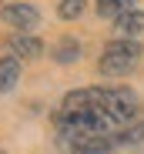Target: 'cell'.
Instances as JSON below:
<instances>
[{
    "label": "cell",
    "instance_id": "obj_1",
    "mask_svg": "<svg viewBox=\"0 0 144 154\" xmlns=\"http://www.w3.org/2000/svg\"><path fill=\"white\" fill-rule=\"evenodd\" d=\"M137 117V97L124 87H84L70 91L54 111V131L64 147L107 151L124 127Z\"/></svg>",
    "mask_w": 144,
    "mask_h": 154
},
{
    "label": "cell",
    "instance_id": "obj_2",
    "mask_svg": "<svg viewBox=\"0 0 144 154\" xmlns=\"http://www.w3.org/2000/svg\"><path fill=\"white\" fill-rule=\"evenodd\" d=\"M141 60V44L137 40H124V37H117L111 40L104 50H101V60H97V70L104 77H121L127 70H134Z\"/></svg>",
    "mask_w": 144,
    "mask_h": 154
},
{
    "label": "cell",
    "instance_id": "obj_3",
    "mask_svg": "<svg viewBox=\"0 0 144 154\" xmlns=\"http://www.w3.org/2000/svg\"><path fill=\"white\" fill-rule=\"evenodd\" d=\"M4 20L10 23V27H17L20 34H27V30H34L37 23H40V14L30 4H7L4 7Z\"/></svg>",
    "mask_w": 144,
    "mask_h": 154
},
{
    "label": "cell",
    "instance_id": "obj_4",
    "mask_svg": "<svg viewBox=\"0 0 144 154\" xmlns=\"http://www.w3.org/2000/svg\"><path fill=\"white\" fill-rule=\"evenodd\" d=\"M7 50H10V57H40L44 54V40L30 37V34H10L7 37Z\"/></svg>",
    "mask_w": 144,
    "mask_h": 154
},
{
    "label": "cell",
    "instance_id": "obj_5",
    "mask_svg": "<svg viewBox=\"0 0 144 154\" xmlns=\"http://www.w3.org/2000/svg\"><path fill=\"white\" fill-rule=\"evenodd\" d=\"M114 30H117V37H124V40H134L137 34H144V10H127L124 17H117Z\"/></svg>",
    "mask_w": 144,
    "mask_h": 154
},
{
    "label": "cell",
    "instance_id": "obj_6",
    "mask_svg": "<svg viewBox=\"0 0 144 154\" xmlns=\"http://www.w3.org/2000/svg\"><path fill=\"white\" fill-rule=\"evenodd\" d=\"M20 81V60L17 57H0V94H7L14 91V84Z\"/></svg>",
    "mask_w": 144,
    "mask_h": 154
},
{
    "label": "cell",
    "instance_id": "obj_7",
    "mask_svg": "<svg viewBox=\"0 0 144 154\" xmlns=\"http://www.w3.org/2000/svg\"><path fill=\"white\" fill-rule=\"evenodd\" d=\"M81 57V44L74 40V37H60L57 44H54V60L57 64H74Z\"/></svg>",
    "mask_w": 144,
    "mask_h": 154
},
{
    "label": "cell",
    "instance_id": "obj_8",
    "mask_svg": "<svg viewBox=\"0 0 144 154\" xmlns=\"http://www.w3.org/2000/svg\"><path fill=\"white\" fill-rule=\"evenodd\" d=\"M94 7H97V14L101 17H124L127 10H134V0H97V4H94Z\"/></svg>",
    "mask_w": 144,
    "mask_h": 154
},
{
    "label": "cell",
    "instance_id": "obj_9",
    "mask_svg": "<svg viewBox=\"0 0 144 154\" xmlns=\"http://www.w3.org/2000/svg\"><path fill=\"white\" fill-rule=\"evenodd\" d=\"M84 4H87V0H60L57 14H60L64 20H77V17L84 14Z\"/></svg>",
    "mask_w": 144,
    "mask_h": 154
},
{
    "label": "cell",
    "instance_id": "obj_10",
    "mask_svg": "<svg viewBox=\"0 0 144 154\" xmlns=\"http://www.w3.org/2000/svg\"><path fill=\"white\" fill-rule=\"evenodd\" d=\"M121 144H141L144 141V121H137V124H131V127H124L121 131V137H117Z\"/></svg>",
    "mask_w": 144,
    "mask_h": 154
},
{
    "label": "cell",
    "instance_id": "obj_11",
    "mask_svg": "<svg viewBox=\"0 0 144 154\" xmlns=\"http://www.w3.org/2000/svg\"><path fill=\"white\" fill-rule=\"evenodd\" d=\"M64 154H101V151H94V147H64Z\"/></svg>",
    "mask_w": 144,
    "mask_h": 154
}]
</instances>
